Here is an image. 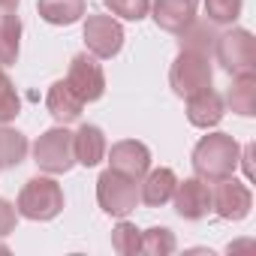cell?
I'll return each instance as SVG.
<instances>
[{
	"instance_id": "obj_1",
	"label": "cell",
	"mask_w": 256,
	"mask_h": 256,
	"mask_svg": "<svg viewBox=\"0 0 256 256\" xmlns=\"http://www.w3.org/2000/svg\"><path fill=\"white\" fill-rule=\"evenodd\" d=\"M238 157H241V145L229 133H208L193 148V172L202 181L214 184L238 169Z\"/></svg>"
},
{
	"instance_id": "obj_2",
	"label": "cell",
	"mask_w": 256,
	"mask_h": 256,
	"mask_svg": "<svg viewBox=\"0 0 256 256\" xmlns=\"http://www.w3.org/2000/svg\"><path fill=\"white\" fill-rule=\"evenodd\" d=\"M16 211H18V217H28V220H54L64 211L60 184L54 178H46V175L30 178L18 193Z\"/></svg>"
},
{
	"instance_id": "obj_3",
	"label": "cell",
	"mask_w": 256,
	"mask_h": 256,
	"mask_svg": "<svg viewBox=\"0 0 256 256\" xmlns=\"http://www.w3.org/2000/svg\"><path fill=\"white\" fill-rule=\"evenodd\" d=\"M96 202L108 217H130L139 205V181L126 178L118 169H106L96 178Z\"/></svg>"
},
{
	"instance_id": "obj_4",
	"label": "cell",
	"mask_w": 256,
	"mask_h": 256,
	"mask_svg": "<svg viewBox=\"0 0 256 256\" xmlns=\"http://www.w3.org/2000/svg\"><path fill=\"white\" fill-rule=\"evenodd\" d=\"M34 163L48 172V175H66L76 166V151H72V133L66 130V124L46 130L34 142Z\"/></svg>"
},
{
	"instance_id": "obj_5",
	"label": "cell",
	"mask_w": 256,
	"mask_h": 256,
	"mask_svg": "<svg viewBox=\"0 0 256 256\" xmlns=\"http://www.w3.org/2000/svg\"><path fill=\"white\" fill-rule=\"evenodd\" d=\"M214 54H217V64L229 76L256 72V40L244 28H232L226 34H217Z\"/></svg>"
},
{
	"instance_id": "obj_6",
	"label": "cell",
	"mask_w": 256,
	"mask_h": 256,
	"mask_svg": "<svg viewBox=\"0 0 256 256\" xmlns=\"http://www.w3.org/2000/svg\"><path fill=\"white\" fill-rule=\"evenodd\" d=\"M214 82V66H211V54H202V52H190V48H181L178 58L172 60V70H169V84L178 96H190L202 88H211Z\"/></svg>"
},
{
	"instance_id": "obj_7",
	"label": "cell",
	"mask_w": 256,
	"mask_h": 256,
	"mask_svg": "<svg viewBox=\"0 0 256 256\" xmlns=\"http://www.w3.org/2000/svg\"><path fill=\"white\" fill-rule=\"evenodd\" d=\"M64 82L72 88V94L82 102H96L106 94V72L100 66V58H94L90 52H82V54L72 58L70 72H66Z\"/></svg>"
},
{
	"instance_id": "obj_8",
	"label": "cell",
	"mask_w": 256,
	"mask_h": 256,
	"mask_svg": "<svg viewBox=\"0 0 256 256\" xmlns=\"http://www.w3.org/2000/svg\"><path fill=\"white\" fill-rule=\"evenodd\" d=\"M253 208V193L244 181L238 178H220L211 187V211H217V217L223 220H244Z\"/></svg>"
},
{
	"instance_id": "obj_9",
	"label": "cell",
	"mask_w": 256,
	"mask_h": 256,
	"mask_svg": "<svg viewBox=\"0 0 256 256\" xmlns=\"http://www.w3.org/2000/svg\"><path fill=\"white\" fill-rule=\"evenodd\" d=\"M84 46L94 58L108 60L124 48V28L112 16H88L84 18Z\"/></svg>"
},
{
	"instance_id": "obj_10",
	"label": "cell",
	"mask_w": 256,
	"mask_h": 256,
	"mask_svg": "<svg viewBox=\"0 0 256 256\" xmlns=\"http://www.w3.org/2000/svg\"><path fill=\"white\" fill-rule=\"evenodd\" d=\"M172 202H175L178 217H184V220H202L211 211V187L199 175L196 178H184V181L175 184Z\"/></svg>"
},
{
	"instance_id": "obj_11",
	"label": "cell",
	"mask_w": 256,
	"mask_h": 256,
	"mask_svg": "<svg viewBox=\"0 0 256 256\" xmlns=\"http://www.w3.org/2000/svg\"><path fill=\"white\" fill-rule=\"evenodd\" d=\"M106 154H108V169H118L133 181H142L145 172L151 169V151L145 142H136V139L114 142L112 151H106Z\"/></svg>"
},
{
	"instance_id": "obj_12",
	"label": "cell",
	"mask_w": 256,
	"mask_h": 256,
	"mask_svg": "<svg viewBox=\"0 0 256 256\" xmlns=\"http://www.w3.org/2000/svg\"><path fill=\"white\" fill-rule=\"evenodd\" d=\"M187 120L199 130H211L223 120V96L214 88H202L187 96Z\"/></svg>"
},
{
	"instance_id": "obj_13",
	"label": "cell",
	"mask_w": 256,
	"mask_h": 256,
	"mask_svg": "<svg viewBox=\"0 0 256 256\" xmlns=\"http://www.w3.org/2000/svg\"><path fill=\"white\" fill-rule=\"evenodd\" d=\"M151 16H154L157 28H163L169 34H181L196 18V0H154Z\"/></svg>"
},
{
	"instance_id": "obj_14",
	"label": "cell",
	"mask_w": 256,
	"mask_h": 256,
	"mask_svg": "<svg viewBox=\"0 0 256 256\" xmlns=\"http://www.w3.org/2000/svg\"><path fill=\"white\" fill-rule=\"evenodd\" d=\"M72 151H76V163L82 166H96L102 163L108 145H106V133L100 130L96 124H82L78 130L72 133Z\"/></svg>"
},
{
	"instance_id": "obj_15",
	"label": "cell",
	"mask_w": 256,
	"mask_h": 256,
	"mask_svg": "<svg viewBox=\"0 0 256 256\" xmlns=\"http://www.w3.org/2000/svg\"><path fill=\"white\" fill-rule=\"evenodd\" d=\"M175 184H178V175L166 166L160 169H148L142 184H139V202L151 205V208H160L166 202H172V193H175Z\"/></svg>"
},
{
	"instance_id": "obj_16",
	"label": "cell",
	"mask_w": 256,
	"mask_h": 256,
	"mask_svg": "<svg viewBox=\"0 0 256 256\" xmlns=\"http://www.w3.org/2000/svg\"><path fill=\"white\" fill-rule=\"evenodd\" d=\"M46 108H48V114H52L58 124H72V120L82 118L84 102H82V100L72 94V88L60 78V82H54V84L48 88V94H46Z\"/></svg>"
},
{
	"instance_id": "obj_17",
	"label": "cell",
	"mask_w": 256,
	"mask_h": 256,
	"mask_svg": "<svg viewBox=\"0 0 256 256\" xmlns=\"http://www.w3.org/2000/svg\"><path fill=\"white\" fill-rule=\"evenodd\" d=\"M226 102H229V108L235 114L253 118L256 114V72L232 76V84L226 90Z\"/></svg>"
},
{
	"instance_id": "obj_18",
	"label": "cell",
	"mask_w": 256,
	"mask_h": 256,
	"mask_svg": "<svg viewBox=\"0 0 256 256\" xmlns=\"http://www.w3.org/2000/svg\"><path fill=\"white\" fill-rule=\"evenodd\" d=\"M40 10V18L48 22V24H76L84 10H88V0H40L36 4Z\"/></svg>"
},
{
	"instance_id": "obj_19",
	"label": "cell",
	"mask_w": 256,
	"mask_h": 256,
	"mask_svg": "<svg viewBox=\"0 0 256 256\" xmlns=\"http://www.w3.org/2000/svg\"><path fill=\"white\" fill-rule=\"evenodd\" d=\"M217 24H211L208 18H193L178 36V42H181V48H190V52H202V54H211V48H214V42H217V30H214Z\"/></svg>"
},
{
	"instance_id": "obj_20",
	"label": "cell",
	"mask_w": 256,
	"mask_h": 256,
	"mask_svg": "<svg viewBox=\"0 0 256 256\" xmlns=\"http://www.w3.org/2000/svg\"><path fill=\"white\" fill-rule=\"evenodd\" d=\"M28 136L12 130V126H0V169H16L28 157Z\"/></svg>"
},
{
	"instance_id": "obj_21",
	"label": "cell",
	"mask_w": 256,
	"mask_h": 256,
	"mask_svg": "<svg viewBox=\"0 0 256 256\" xmlns=\"http://www.w3.org/2000/svg\"><path fill=\"white\" fill-rule=\"evenodd\" d=\"M18 46H22V18L12 12L0 18V66L18 60Z\"/></svg>"
},
{
	"instance_id": "obj_22",
	"label": "cell",
	"mask_w": 256,
	"mask_h": 256,
	"mask_svg": "<svg viewBox=\"0 0 256 256\" xmlns=\"http://www.w3.org/2000/svg\"><path fill=\"white\" fill-rule=\"evenodd\" d=\"M112 247L120 256L142 253V229H136V223H130L126 217H120V223L112 229Z\"/></svg>"
},
{
	"instance_id": "obj_23",
	"label": "cell",
	"mask_w": 256,
	"mask_h": 256,
	"mask_svg": "<svg viewBox=\"0 0 256 256\" xmlns=\"http://www.w3.org/2000/svg\"><path fill=\"white\" fill-rule=\"evenodd\" d=\"M175 250V235L166 226H151L142 232V253L148 256H169Z\"/></svg>"
},
{
	"instance_id": "obj_24",
	"label": "cell",
	"mask_w": 256,
	"mask_h": 256,
	"mask_svg": "<svg viewBox=\"0 0 256 256\" xmlns=\"http://www.w3.org/2000/svg\"><path fill=\"white\" fill-rule=\"evenodd\" d=\"M244 10V0H205V16L211 24H235Z\"/></svg>"
},
{
	"instance_id": "obj_25",
	"label": "cell",
	"mask_w": 256,
	"mask_h": 256,
	"mask_svg": "<svg viewBox=\"0 0 256 256\" xmlns=\"http://www.w3.org/2000/svg\"><path fill=\"white\" fill-rule=\"evenodd\" d=\"M22 112V100H18V90L16 84L10 82L6 72H0V124H10L16 120Z\"/></svg>"
},
{
	"instance_id": "obj_26",
	"label": "cell",
	"mask_w": 256,
	"mask_h": 256,
	"mask_svg": "<svg viewBox=\"0 0 256 256\" xmlns=\"http://www.w3.org/2000/svg\"><path fill=\"white\" fill-rule=\"evenodd\" d=\"M106 6L124 22H142L151 12V0H106Z\"/></svg>"
},
{
	"instance_id": "obj_27",
	"label": "cell",
	"mask_w": 256,
	"mask_h": 256,
	"mask_svg": "<svg viewBox=\"0 0 256 256\" xmlns=\"http://www.w3.org/2000/svg\"><path fill=\"white\" fill-rule=\"evenodd\" d=\"M16 223H18V211L10 199H0V238H6L16 232Z\"/></svg>"
},
{
	"instance_id": "obj_28",
	"label": "cell",
	"mask_w": 256,
	"mask_h": 256,
	"mask_svg": "<svg viewBox=\"0 0 256 256\" xmlns=\"http://www.w3.org/2000/svg\"><path fill=\"white\" fill-rule=\"evenodd\" d=\"M250 157H253V145H247V148L241 151V157H238V163H244V172H247V178H253V166H250Z\"/></svg>"
},
{
	"instance_id": "obj_29",
	"label": "cell",
	"mask_w": 256,
	"mask_h": 256,
	"mask_svg": "<svg viewBox=\"0 0 256 256\" xmlns=\"http://www.w3.org/2000/svg\"><path fill=\"white\" fill-rule=\"evenodd\" d=\"M18 4H22V0H0V18H4V16H12V12L18 10Z\"/></svg>"
},
{
	"instance_id": "obj_30",
	"label": "cell",
	"mask_w": 256,
	"mask_h": 256,
	"mask_svg": "<svg viewBox=\"0 0 256 256\" xmlns=\"http://www.w3.org/2000/svg\"><path fill=\"white\" fill-rule=\"evenodd\" d=\"M0 253H10V247H6V244H0Z\"/></svg>"
},
{
	"instance_id": "obj_31",
	"label": "cell",
	"mask_w": 256,
	"mask_h": 256,
	"mask_svg": "<svg viewBox=\"0 0 256 256\" xmlns=\"http://www.w3.org/2000/svg\"><path fill=\"white\" fill-rule=\"evenodd\" d=\"M0 72H4V66H0Z\"/></svg>"
}]
</instances>
